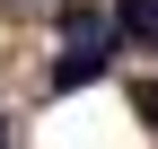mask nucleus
Here are the masks:
<instances>
[{"label": "nucleus", "instance_id": "nucleus-4", "mask_svg": "<svg viewBox=\"0 0 158 149\" xmlns=\"http://www.w3.org/2000/svg\"><path fill=\"white\" fill-rule=\"evenodd\" d=\"M132 114H141V123H158V79H141V88H132Z\"/></svg>", "mask_w": 158, "mask_h": 149}, {"label": "nucleus", "instance_id": "nucleus-3", "mask_svg": "<svg viewBox=\"0 0 158 149\" xmlns=\"http://www.w3.org/2000/svg\"><path fill=\"white\" fill-rule=\"evenodd\" d=\"M114 35H132V44H158V0H114Z\"/></svg>", "mask_w": 158, "mask_h": 149}, {"label": "nucleus", "instance_id": "nucleus-1", "mask_svg": "<svg viewBox=\"0 0 158 149\" xmlns=\"http://www.w3.org/2000/svg\"><path fill=\"white\" fill-rule=\"evenodd\" d=\"M62 44L70 53H114V18L88 9V0H70V9H62Z\"/></svg>", "mask_w": 158, "mask_h": 149}, {"label": "nucleus", "instance_id": "nucleus-5", "mask_svg": "<svg viewBox=\"0 0 158 149\" xmlns=\"http://www.w3.org/2000/svg\"><path fill=\"white\" fill-rule=\"evenodd\" d=\"M0 140H9V123H0Z\"/></svg>", "mask_w": 158, "mask_h": 149}, {"label": "nucleus", "instance_id": "nucleus-2", "mask_svg": "<svg viewBox=\"0 0 158 149\" xmlns=\"http://www.w3.org/2000/svg\"><path fill=\"white\" fill-rule=\"evenodd\" d=\"M106 79V53H62L53 62V97H70V88H97Z\"/></svg>", "mask_w": 158, "mask_h": 149}]
</instances>
